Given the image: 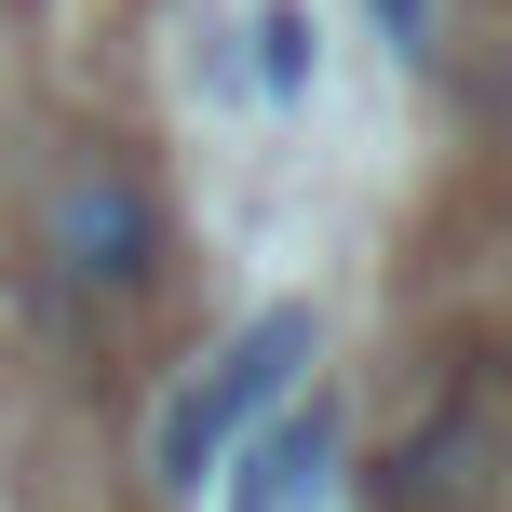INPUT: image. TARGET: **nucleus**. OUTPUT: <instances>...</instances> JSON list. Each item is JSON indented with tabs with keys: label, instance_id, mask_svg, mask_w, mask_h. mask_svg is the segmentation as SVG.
<instances>
[{
	"label": "nucleus",
	"instance_id": "nucleus-2",
	"mask_svg": "<svg viewBox=\"0 0 512 512\" xmlns=\"http://www.w3.org/2000/svg\"><path fill=\"white\" fill-rule=\"evenodd\" d=\"M41 256H54V283L68 297H149L162 270H176V216H162V189L135 176V162H68L54 176V203H41Z\"/></svg>",
	"mask_w": 512,
	"mask_h": 512
},
{
	"label": "nucleus",
	"instance_id": "nucleus-4",
	"mask_svg": "<svg viewBox=\"0 0 512 512\" xmlns=\"http://www.w3.org/2000/svg\"><path fill=\"white\" fill-rule=\"evenodd\" d=\"M243 459V486H230V512H297L310 486L337 472V405L310 391V405H283V418H256V432L230 445Z\"/></svg>",
	"mask_w": 512,
	"mask_h": 512
},
{
	"label": "nucleus",
	"instance_id": "nucleus-5",
	"mask_svg": "<svg viewBox=\"0 0 512 512\" xmlns=\"http://www.w3.org/2000/svg\"><path fill=\"white\" fill-rule=\"evenodd\" d=\"M243 41H256V95H270V108H297V95H310V68H324V41H310V0H270Z\"/></svg>",
	"mask_w": 512,
	"mask_h": 512
},
{
	"label": "nucleus",
	"instance_id": "nucleus-3",
	"mask_svg": "<svg viewBox=\"0 0 512 512\" xmlns=\"http://www.w3.org/2000/svg\"><path fill=\"white\" fill-rule=\"evenodd\" d=\"M499 486V418L472 405V391H445L418 432H391V459H378V512H472Z\"/></svg>",
	"mask_w": 512,
	"mask_h": 512
},
{
	"label": "nucleus",
	"instance_id": "nucleus-6",
	"mask_svg": "<svg viewBox=\"0 0 512 512\" xmlns=\"http://www.w3.org/2000/svg\"><path fill=\"white\" fill-rule=\"evenodd\" d=\"M432 14H445V0H378V41L418 68V54H432Z\"/></svg>",
	"mask_w": 512,
	"mask_h": 512
},
{
	"label": "nucleus",
	"instance_id": "nucleus-1",
	"mask_svg": "<svg viewBox=\"0 0 512 512\" xmlns=\"http://www.w3.org/2000/svg\"><path fill=\"white\" fill-rule=\"evenodd\" d=\"M297 364H324V324H310V310L283 297V310H256L230 351H216L203 378H189L176 405H162V445H149V472H162L176 499H203L216 472H230V445L256 432V418H283V405H297Z\"/></svg>",
	"mask_w": 512,
	"mask_h": 512
}]
</instances>
